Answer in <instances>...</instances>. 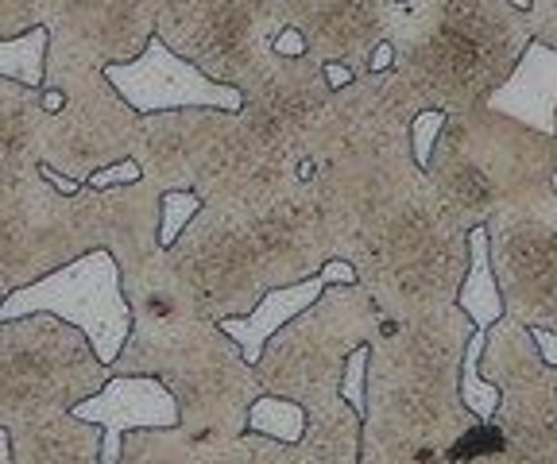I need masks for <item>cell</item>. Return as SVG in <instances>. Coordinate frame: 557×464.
<instances>
[{
	"label": "cell",
	"mask_w": 557,
	"mask_h": 464,
	"mask_svg": "<svg viewBox=\"0 0 557 464\" xmlns=\"http://www.w3.org/2000/svg\"><path fill=\"white\" fill-rule=\"evenodd\" d=\"M132 334L109 376H156L174 394L178 429L190 441H233L248 429V406L263 394L240 344L206 314L166 252L121 275Z\"/></svg>",
	"instance_id": "cell-1"
},
{
	"label": "cell",
	"mask_w": 557,
	"mask_h": 464,
	"mask_svg": "<svg viewBox=\"0 0 557 464\" xmlns=\"http://www.w3.org/2000/svg\"><path fill=\"white\" fill-rule=\"evenodd\" d=\"M472 317L461 306L414 322H387L368 341L360 464H453L476 414L461 399V356Z\"/></svg>",
	"instance_id": "cell-2"
},
{
	"label": "cell",
	"mask_w": 557,
	"mask_h": 464,
	"mask_svg": "<svg viewBox=\"0 0 557 464\" xmlns=\"http://www.w3.org/2000/svg\"><path fill=\"white\" fill-rule=\"evenodd\" d=\"M94 248H109L121 275L156 260L163 252L156 186L144 178L109 190L82 183L62 193L39 163L0 178V302Z\"/></svg>",
	"instance_id": "cell-3"
},
{
	"label": "cell",
	"mask_w": 557,
	"mask_h": 464,
	"mask_svg": "<svg viewBox=\"0 0 557 464\" xmlns=\"http://www.w3.org/2000/svg\"><path fill=\"white\" fill-rule=\"evenodd\" d=\"M337 260L352 263L357 283L387 322H414L457 306L469 272V233L418 167L360 217Z\"/></svg>",
	"instance_id": "cell-4"
},
{
	"label": "cell",
	"mask_w": 557,
	"mask_h": 464,
	"mask_svg": "<svg viewBox=\"0 0 557 464\" xmlns=\"http://www.w3.org/2000/svg\"><path fill=\"white\" fill-rule=\"evenodd\" d=\"M531 39L527 9L511 0H399L387 43L418 105L465 113L504 86Z\"/></svg>",
	"instance_id": "cell-5"
},
{
	"label": "cell",
	"mask_w": 557,
	"mask_h": 464,
	"mask_svg": "<svg viewBox=\"0 0 557 464\" xmlns=\"http://www.w3.org/2000/svg\"><path fill=\"white\" fill-rule=\"evenodd\" d=\"M554 136H542L496 109L476 105L445 116L426 175L453 221L472 233L519 193L554 183Z\"/></svg>",
	"instance_id": "cell-6"
},
{
	"label": "cell",
	"mask_w": 557,
	"mask_h": 464,
	"mask_svg": "<svg viewBox=\"0 0 557 464\" xmlns=\"http://www.w3.org/2000/svg\"><path fill=\"white\" fill-rule=\"evenodd\" d=\"M383 329L375 298L360 283H330L313 306L290 317L256 360V376L268 394L295 399L306 411L341 399V376L352 349Z\"/></svg>",
	"instance_id": "cell-7"
},
{
	"label": "cell",
	"mask_w": 557,
	"mask_h": 464,
	"mask_svg": "<svg viewBox=\"0 0 557 464\" xmlns=\"http://www.w3.org/2000/svg\"><path fill=\"white\" fill-rule=\"evenodd\" d=\"M109 384L89 337L54 314L0 322V429L51 418Z\"/></svg>",
	"instance_id": "cell-8"
},
{
	"label": "cell",
	"mask_w": 557,
	"mask_h": 464,
	"mask_svg": "<svg viewBox=\"0 0 557 464\" xmlns=\"http://www.w3.org/2000/svg\"><path fill=\"white\" fill-rule=\"evenodd\" d=\"M163 252L213 322L248 314L268 290L290 287L256 213L244 205L201 202L198 217Z\"/></svg>",
	"instance_id": "cell-9"
},
{
	"label": "cell",
	"mask_w": 557,
	"mask_h": 464,
	"mask_svg": "<svg viewBox=\"0 0 557 464\" xmlns=\"http://www.w3.org/2000/svg\"><path fill=\"white\" fill-rule=\"evenodd\" d=\"M44 86L59 93V105L44 109L39 121V167L89 183L94 171L136 155L139 113L101 66L47 54Z\"/></svg>",
	"instance_id": "cell-10"
},
{
	"label": "cell",
	"mask_w": 557,
	"mask_h": 464,
	"mask_svg": "<svg viewBox=\"0 0 557 464\" xmlns=\"http://www.w3.org/2000/svg\"><path fill=\"white\" fill-rule=\"evenodd\" d=\"M139 175L159 193L194 190L201 202H233L252 178L240 121L225 109H171L139 116Z\"/></svg>",
	"instance_id": "cell-11"
},
{
	"label": "cell",
	"mask_w": 557,
	"mask_h": 464,
	"mask_svg": "<svg viewBox=\"0 0 557 464\" xmlns=\"http://www.w3.org/2000/svg\"><path fill=\"white\" fill-rule=\"evenodd\" d=\"M487 255L507 317L557 334V190L542 183L487 217Z\"/></svg>",
	"instance_id": "cell-12"
},
{
	"label": "cell",
	"mask_w": 557,
	"mask_h": 464,
	"mask_svg": "<svg viewBox=\"0 0 557 464\" xmlns=\"http://www.w3.org/2000/svg\"><path fill=\"white\" fill-rule=\"evenodd\" d=\"M39 310L82 329L104 364H113L121 356L132 334V306L124 298L121 263L109 248H94V252L70 260L59 272L27 283V287H16L0 302V322L39 314Z\"/></svg>",
	"instance_id": "cell-13"
},
{
	"label": "cell",
	"mask_w": 557,
	"mask_h": 464,
	"mask_svg": "<svg viewBox=\"0 0 557 464\" xmlns=\"http://www.w3.org/2000/svg\"><path fill=\"white\" fill-rule=\"evenodd\" d=\"M480 372L499 387L492 414L507 446L534 456H557V364H546L534 334L515 317H499L487 329Z\"/></svg>",
	"instance_id": "cell-14"
},
{
	"label": "cell",
	"mask_w": 557,
	"mask_h": 464,
	"mask_svg": "<svg viewBox=\"0 0 557 464\" xmlns=\"http://www.w3.org/2000/svg\"><path fill=\"white\" fill-rule=\"evenodd\" d=\"M283 27V0H209L163 43L213 81L244 93L275 62V39Z\"/></svg>",
	"instance_id": "cell-15"
},
{
	"label": "cell",
	"mask_w": 557,
	"mask_h": 464,
	"mask_svg": "<svg viewBox=\"0 0 557 464\" xmlns=\"http://www.w3.org/2000/svg\"><path fill=\"white\" fill-rule=\"evenodd\" d=\"M159 0H39L47 54L94 62H132L156 36Z\"/></svg>",
	"instance_id": "cell-16"
},
{
	"label": "cell",
	"mask_w": 557,
	"mask_h": 464,
	"mask_svg": "<svg viewBox=\"0 0 557 464\" xmlns=\"http://www.w3.org/2000/svg\"><path fill=\"white\" fill-rule=\"evenodd\" d=\"M399 0H283L287 27H295L313 62H337L352 78L372 74V59L387 36Z\"/></svg>",
	"instance_id": "cell-17"
},
{
	"label": "cell",
	"mask_w": 557,
	"mask_h": 464,
	"mask_svg": "<svg viewBox=\"0 0 557 464\" xmlns=\"http://www.w3.org/2000/svg\"><path fill=\"white\" fill-rule=\"evenodd\" d=\"M101 71L139 116L171 113V109H225V113H240L244 105L240 89L201 74L194 62H186L178 51H171L159 36H151V43L144 47L139 59L109 62Z\"/></svg>",
	"instance_id": "cell-18"
},
{
	"label": "cell",
	"mask_w": 557,
	"mask_h": 464,
	"mask_svg": "<svg viewBox=\"0 0 557 464\" xmlns=\"http://www.w3.org/2000/svg\"><path fill=\"white\" fill-rule=\"evenodd\" d=\"M484 105L557 140V51L554 47L531 39L527 51H522V59L515 62V71L507 74V81L496 93H487Z\"/></svg>",
	"instance_id": "cell-19"
},
{
	"label": "cell",
	"mask_w": 557,
	"mask_h": 464,
	"mask_svg": "<svg viewBox=\"0 0 557 464\" xmlns=\"http://www.w3.org/2000/svg\"><path fill=\"white\" fill-rule=\"evenodd\" d=\"M16 464H97L101 461V426L74 418L70 411L27 422L12 429Z\"/></svg>",
	"instance_id": "cell-20"
},
{
	"label": "cell",
	"mask_w": 557,
	"mask_h": 464,
	"mask_svg": "<svg viewBox=\"0 0 557 464\" xmlns=\"http://www.w3.org/2000/svg\"><path fill=\"white\" fill-rule=\"evenodd\" d=\"M325 287H330V283H325L322 275H313V279H302V283H290V287H275V290H268V294H263L248 314L221 317V329L240 344L244 360L256 368L263 344H268L271 337L290 322V317H298L306 306H313Z\"/></svg>",
	"instance_id": "cell-21"
},
{
	"label": "cell",
	"mask_w": 557,
	"mask_h": 464,
	"mask_svg": "<svg viewBox=\"0 0 557 464\" xmlns=\"http://www.w3.org/2000/svg\"><path fill=\"white\" fill-rule=\"evenodd\" d=\"M44 89L0 74V178L39 163Z\"/></svg>",
	"instance_id": "cell-22"
},
{
	"label": "cell",
	"mask_w": 557,
	"mask_h": 464,
	"mask_svg": "<svg viewBox=\"0 0 557 464\" xmlns=\"http://www.w3.org/2000/svg\"><path fill=\"white\" fill-rule=\"evenodd\" d=\"M360 434L364 414L345 399L318 411H306V434L295 441L298 464H360Z\"/></svg>",
	"instance_id": "cell-23"
},
{
	"label": "cell",
	"mask_w": 557,
	"mask_h": 464,
	"mask_svg": "<svg viewBox=\"0 0 557 464\" xmlns=\"http://www.w3.org/2000/svg\"><path fill=\"white\" fill-rule=\"evenodd\" d=\"M457 306L472 317L476 329H492V325L507 314L496 272H492V255H487V228L484 225H476L469 233V272H465Z\"/></svg>",
	"instance_id": "cell-24"
},
{
	"label": "cell",
	"mask_w": 557,
	"mask_h": 464,
	"mask_svg": "<svg viewBox=\"0 0 557 464\" xmlns=\"http://www.w3.org/2000/svg\"><path fill=\"white\" fill-rule=\"evenodd\" d=\"M121 464H213L201 441H190L178 426H144L124 434Z\"/></svg>",
	"instance_id": "cell-25"
},
{
	"label": "cell",
	"mask_w": 557,
	"mask_h": 464,
	"mask_svg": "<svg viewBox=\"0 0 557 464\" xmlns=\"http://www.w3.org/2000/svg\"><path fill=\"white\" fill-rule=\"evenodd\" d=\"M248 434H263V438H275L283 446H295L306 434V406L295 403V399H283V394L263 391L248 406Z\"/></svg>",
	"instance_id": "cell-26"
},
{
	"label": "cell",
	"mask_w": 557,
	"mask_h": 464,
	"mask_svg": "<svg viewBox=\"0 0 557 464\" xmlns=\"http://www.w3.org/2000/svg\"><path fill=\"white\" fill-rule=\"evenodd\" d=\"M206 446V441H201ZM209 449V461L213 464H298L295 446H283L275 438H263V434H248L244 429L240 438L233 441H213Z\"/></svg>",
	"instance_id": "cell-27"
},
{
	"label": "cell",
	"mask_w": 557,
	"mask_h": 464,
	"mask_svg": "<svg viewBox=\"0 0 557 464\" xmlns=\"http://www.w3.org/2000/svg\"><path fill=\"white\" fill-rule=\"evenodd\" d=\"M201 198L194 190H166L159 193V248H171L183 237V228L198 217Z\"/></svg>",
	"instance_id": "cell-28"
},
{
	"label": "cell",
	"mask_w": 557,
	"mask_h": 464,
	"mask_svg": "<svg viewBox=\"0 0 557 464\" xmlns=\"http://www.w3.org/2000/svg\"><path fill=\"white\" fill-rule=\"evenodd\" d=\"M445 116H449V113L426 109V113H418L414 121H410V151H414V163L422 171H426L430 155H434V143H437V136H442Z\"/></svg>",
	"instance_id": "cell-29"
},
{
	"label": "cell",
	"mask_w": 557,
	"mask_h": 464,
	"mask_svg": "<svg viewBox=\"0 0 557 464\" xmlns=\"http://www.w3.org/2000/svg\"><path fill=\"white\" fill-rule=\"evenodd\" d=\"M364 394H368V344H360V349H352V352H348V360H345V376H341V399L364 414V406H368Z\"/></svg>",
	"instance_id": "cell-30"
},
{
	"label": "cell",
	"mask_w": 557,
	"mask_h": 464,
	"mask_svg": "<svg viewBox=\"0 0 557 464\" xmlns=\"http://www.w3.org/2000/svg\"><path fill=\"white\" fill-rule=\"evenodd\" d=\"M39 27V0H0V39L27 36Z\"/></svg>",
	"instance_id": "cell-31"
},
{
	"label": "cell",
	"mask_w": 557,
	"mask_h": 464,
	"mask_svg": "<svg viewBox=\"0 0 557 464\" xmlns=\"http://www.w3.org/2000/svg\"><path fill=\"white\" fill-rule=\"evenodd\" d=\"M209 0H159V20H156V36L166 39L174 36L183 24H190Z\"/></svg>",
	"instance_id": "cell-32"
},
{
	"label": "cell",
	"mask_w": 557,
	"mask_h": 464,
	"mask_svg": "<svg viewBox=\"0 0 557 464\" xmlns=\"http://www.w3.org/2000/svg\"><path fill=\"white\" fill-rule=\"evenodd\" d=\"M527 20L531 36L557 51V0H527Z\"/></svg>",
	"instance_id": "cell-33"
},
{
	"label": "cell",
	"mask_w": 557,
	"mask_h": 464,
	"mask_svg": "<svg viewBox=\"0 0 557 464\" xmlns=\"http://www.w3.org/2000/svg\"><path fill=\"white\" fill-rule=\"evenodd\" d=\"M139 163L136 159H124V163H109V167H101V171H94L89 175V186H97V190H109V186H132V183H139Z\"/></svg>",
	"instance_id": "cell-34"
},
{
	"label": "cell",
	"mask_w": 557,
	"mask_h": 464,
	"mask_svg": "<svg viewBox=\"0 0 557 464\" xmlns=\"http://www.w3.org/2000/svg\"><path fill=\"white\" fill-rule=\"evenodd\" d=\"M275 54H283V59H302V54H306V43H302V36H298L295 27H283V32H278Z\"/></svg>",
	"instance_id": "cell-35"
},
{
	"label": "cell",
	"mask_w": 557,
	"mask_h": 464,
	"mask_svg": "<svg viewBox=\"0 0 557 464\" xmlns=\"http://www.w3.org/2000/svg\"><path fill=\"white\" fill-rule=\"evenodd\" d=\"M318 275H322L325 283H357V272H352V263H345V260H330Z\"/></svg>",
	"instance_id": "cell-36"
},
{
	"label": "cell",
	"mask_w": 557,
	"mask_h": 464,
	"mask_svg": "<svg viewBox=\"0 0 557 464\" xmlns=\"http://www.w3.org/2000/svg\"><path fill=\"white\" fill-rule=\"evenodd\" d=\"M531 334H534V344H539L542 360H546V364H557V334L554 329H531Z\"/></svg>",
	"instance_id": "cell-37"
},
{
	"label": "cell",
	"mask_w": 557,
	"mask_h": 464,
	"mask_svg": "<svg viewBox=\"0 0 557 464\" xmlns=\"http://www.w3.org/2000/svg\"><path fill=\"white\" fill-rule=\"evenodd\" d=\"M325 78H330L333 89H341L352 81V71H345V66H337V62H325Z\"/></svg>",
	"instance_id": "cell-38"
},
{
	"label": "cell",
	"mask_w": 557,
	"mask_h": 464,
	"mask_svg": "<svg viewBox=\"0 0 557 464\" xmlns=\"http://www.w3.org/2000/svg\"><path fill=\"white\" fill-rule=\"evenodd\" d=\"M0 464H16L12 461V434L9 429H0Z\"/></svg>",
	"instance_id": "cell-39"
},
{
	"label": "cell",
	"mask_w": 557,
	"mask_h": 464,
	"mask_svg": "<svg viewBox=\"0 0 557 464\" xmlns=\"http://www.w3.org/2000/svg\"><path fill=\"white\" fill-rule=\"evenodd\" d=\"M511 4H519V9H527V0H511Z\"/></svg>",
	"instance_id": "cell-40"
},
{
	"label": "cell",
	"mask_w": 557,
	"mask_h": 464,
	"mask_svg": "<svg viewBox=\"0 0 557 464\" xmlns=\"http://www.w3.org/2000/svg\"><path fill=\"white\" fill-rule=\"evenodd\" d=\"M554 190H557V167H554Z\"/></svg>",
	"instance_id": "cell-41"
},
{
	"label": "cell",
	"mask_w": 557,
	"mask_h": 464,
	"mask_svg": "<svg viewBox=\"0 0 557 464\" xmlns=\"http://www.w3.org/2000/svg\"><path fill=\"white\" fill-rule=\"evenodd\" d=\"M453 464H465V461H453Z\"/></svg>",
	"instance_id": "cell-42"
}]
</instances>
